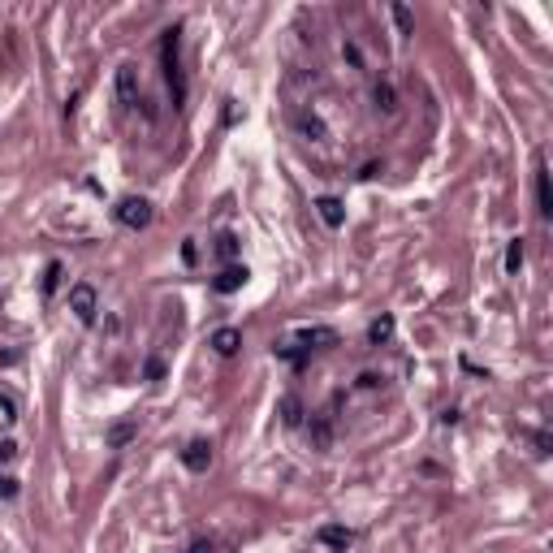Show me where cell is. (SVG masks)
<instances>
[{
	"instance_id": "obj_1",
	"label": "cell",
	"mask_w": 553,
	"mask_h": 553,
	"mask_svg": "<svg viewBox=\"0 0 553 553\" xmlns=\"http://www.w3.org/2000/svg\"><path fill=\"white\" fill-rule=\"evenodd\" d=\"M160 65H164V82H169V100L173 108L186 104V74H182V31L169 26L160 35Z\"/></svg>"
},
{
	"instance_id": "obj_2",
	"label": "cell",
	"mask_w": 553,
	"mask_h": 553,
	"mask_svg": "<svg viewBox=\"0 0 553 553\" xmlns=\"http://www.w3.org/2000/svg\"><path fill=\"white\" fill-rule=\"evenodd\" d=\"M113 216L122 220L126 230H147V225H151V203L139 199V195H130V199H122V203L113 208Z\"/></svg>"
},
{
	"instance_id": "obj_3",
	"label": "cell",
	"mask_w": 553,
	"mask_h": 553,
	"mask_svg": "<svg viewBox=\"0 0 553 553\" xmlns=\"http://www.w3.org/2000/svg\"><path fill=\"white\" fill-rule=\"evenodd\" d=\"M70 311H74L82 324H95V311H100V303H95V290H91L87 281H78V286L70 290Z\"/></svg>"
},
{
	"instance_id": "obj_4",
	"label": "cell",
	"mask_w": 553,
	"mask_h": 553,
	"mask_svg": "<svg viewBox=\"0 0 553 553\" xmlns=\"http://www.w3.org/2000/svg\"><path fill=\"white\" fill-rule=\"evenodd\" d=\"M247 276H251V272H247V264H225V268H220V272L212 276V290H216V294H234V290H242V286H247Z\"/></svg>"
},
{
	"instance_id": "obj_5",
	"label": "cell",
	"mask_w": 553,
	"mask_h": 553,
	"mask_svg": "<svg viewBox=\"0 0 553 553\" xmlns=\"http://www.w3.org/2000/svg\"><path fill=\"white\" fill-rule=\"evenodd\" d=\"M536 212L553 216V195H549V164L544 156H536Z\"/></svg>"
},
{
	"instance_id": "obj_6",
	"label": "cell",
	"mask_w": 553,
	"mask_h": 553,
	"mask_svg": "<svg viewBox=\"0 0 553 553\" xmlns=\"http://www.w3.org/2000/svg\"><path fill=\"white\" fill-rule=\"evenodd\" d=\"M316 212H320V220H324L328 230H342V220H346L342 199H333V195H320V199H316Z\"/></svg>"
},
{
	"instance_id": "obj_7",
	"label": "cell",
	"mask_w": 553,
	"mask_h": 553,
	"mask_svg": "<svg viewBox=\"0 0 553 553\" xmlns=\"http://www.w3.org/2000/svg\"><path fill=\"white\" fill-rule=\"evenodd\" d=\"M182 463H186V471H208L212 467V446L208 441H190L182 450Z\"/></svg>"
},
{
	"instance_id": "obj_8",
	"label": "cell",
	"mask_w": 553,
	"mask_h": 553,
	"mask_svg": "<svg viewBox=\"0 0 553 553\" xmlns=\"http://www.w3.org/2000/svg\"><path fill=\"white\" fill-rule=\"evenodd\" d=\"M117 100L122 104H139V74H134V65H117Z\"/></svg>"
},
{
	"instance_id": "obj_9",
	"label": "cell",
	"mask_w": 553,
	"mask_h": 553,
	"mask_svg": "<svg viewBox=\"0 0 553 553\" xmlns=\"http://www.w3.org/2000/svg\"><path fill=\"white\" fill-rule=\"evenodd\" d=\"M316 536H320V544H333V549H346V544H355V532H350V527H342V523H324Z\"/></svg>"
},
{
	"instance_id": "obj_10",
	"label": "cell",
	"mask_w": 553,
	"mask_h": 553,
	"mask_svg": "<svg viewBox=\"0 0 553 553\" xmlns=\"http://www.w3.org/2000/svg\"><path fill=\"white\" fill-rule=\"evenodd\" d=\"M307 432H311V446L316 450H328V441H333V415H316Z\"/></svg>"
},
{
	"instance_id": "obj_11",
	"label": "cell",
	"mask_w": 553,
	"mask_h": 553,
	"mask_svg": "<svg viewBox=\"0 0 553 553\" xmlns=\"http://www.w3.org/2000/svg\"><path fill=\"white\" fill-rule=\"evenodd\" d=\"M212 346H216V355H234V350L242 346V333H238V328H216V333H212Z\"/></svg>"
},
{
	"instance_id": "obj_12",
	"label": "cell",
	"mask_w": 553,
	"mask_h": 553,
	"mask_svg": "<svg viewBox=\"0 0 553 553\" xmlns=\"http://www.w3.org/2000/svg\"><path fill=\"white\" fill-rule=\"evenodd\" d=\"M394 338V316H380V320H372V328H367V342L372 346H380V342H390Z\"/></svg>"
},
{
	"instance_id": "obj_13",
	"label": "cell",
	"mask_w": 553,
	"mask_h": 553,
	"mask_svg": "<svg viewBox=\"0 0 553 553\" xmlns=\"http://www.w3.org/2000/svg\"><path fill=\"white\" fill-rule=\"evenodd\" d=\"M281 424H286V428H299V424H303V402H299L294 394L281 398Z\"/></svg>"
},
{
	"instance_id": "obj_14",
	"label": "cell",
	"mask_w": 553,
	"mask_h": 553,
	"mask_svg": "<svg viewBox=\"0 0 553 553\" xmlns=\"http://www.w3.org/2000/svg\"><path fill=\"white\" fill-rule=\"evenodd\" d=\"M299 342H303V346H333L338 333H333V328H303Z\"/></svg>"
},
{
	"instance_id": "obj_15",
	"label": "cell",
	"mask_w": 553,
	"mask_h": 553,
	"mask_svg": "<svg viewBox=\"0 0 553 553\" xmlns=\"http://www.w3.org/2000/svg\"><path fill=\"white\" fill-rule=\"evenodd\" d=\"M372 100H376L380 113H394V108H398V95H394L390 82H376V87H372Z\"/></svg>"
},
{
	"instance_id": "obj_16",
	"label": "cell",
	"mask_w": 553,
	"mask_h": 553,
	"mask_svg": "<svg viewBox=\"0 0 553 553\" xmlns=\"http://www.w3.org/2000/svg\"><path fill=\"white\" fill-rule=\"evenodd\" d=\"M299 130H303L311 143H320V139H324V122H320L316 113H303V117H299Z\"/></svg>"
},
{
	"instance_id": "obj_17",
	"label": "cell",
	"mask_w": 553,
	"mask_h": 553,
	"mask_svg": "<svg viewBox=\"0 0 553 553\" xmlns=\"http://www.w3.org/2000/svg\"><path fill=\"white\" fill-rule=\"evenodd\" d=\"M390 14H394V22H398V35H415V18H411L407 5H394Z\"/></svg>"
},
{
	"instance_id": "obj_18",
	"label": "cell",
	"mask_w": 553,
	"mask_h": 553,
	"mask_svg": "<svg viewBox=\"0 0 553 553\" xmlns=\"http://www.w3.org/2000/svg\"><path fill=\"white\" fill-rule=\"evenodd\" d=\"M523 268V238H510L506 247V272H519Z\"/></svg>"
},
{
	"instance_id": "obj_19",
	"label": "cell",
	"mask_w": 553,
	"mask_h": 553,
	"mask_svg": "<svg viewBox=\"0 0 553 553\" xmlns=\"http://www.w3.org/2000/svg\"><path fill=\"white\" fill-rule=\"evenodd\" d=\"M216 255H220V259H234V255H238V238H234V234H220V238H216Z\"/></svg>"
},
{
	"instance_id": "obj_20",
	"label": "cell",
	"mask_w": 553,
	"mask_h": 553,
	"mask_svg": "<svg viewBox=\"0 0 553 553\" xmlns=\"http://www.w3.org/2000/svg\"><path fill=\"white\" fill-rule=\"evenodd\" d=\"M57 281H61V264H57V259H52V264L43 268V299H48L52 290H57Z\"/></svg>"
},
{
	"instance_id": "obj_21",
	"label": "cell",
	"mask_w": 553,
	"mask_h": 553,
	"mask_svg": "<svg viewBox=\"0 0 553 553\" xmlns=\"http://www.w3.org/2000/svg\"><path fill=\"white\" fill-rule=\"evenodd\" d=\"M130 436H134V424H117L113 432H108V441H113V446H126Z\"/></svg>"
},
{
	"instance_id": "obj_22",
	"label": "cell",
	"mask_w": 553,
	"mask_h": 553,
	"mask_svg": "<svg viewBox=\"0 0 553 553\" xmlns=\"http://www.w3.org/2000/svg\"><path fill=\"white\" fill-rule=\"evenodd\" d=\"M0 497H18V480H9V476H0Z\"/></svg>"
},
{
	"instance_id": "obj_23",
	"label": "cell",
	"mask_w": 553,
	"mask_h": 553,
	"mask_svg": "<svg viewBox=\"0 0 553 553\" xmlns=\"http://www.w3.org/2000/svg\"><path fill=\"white\" fill-rule=\"evenodd\" d=\"M532 446H536V454L544 458V454H549V432H536V436H532Z\"/></svg>"
},
{
	"instance_id": "obj_24",
	"label": "cell",
	"mask_w": 553,
	"mask_h": 553,
	"mask_svg": "<svg viewBox=\"0 0 553 553\" xmlns=\"http://www.w3.org/2000/svg\"><path fill=\"white\" fill-rule=\"evenodd\" d=\"M164 376V363L160 359H147V380H160Z\"/></svg>"
},
{
	"instance_id": "obj_25",
	"label": "cell",
	"mask_w": 553,
	"mask_h": 553,
	"mask_svg": "<svg viewBox=\"0 0 553 553\" xmlns=\"http://www.w3.org/2000/svg\"><path fill=\"white\" fill-rule=\"evenodd\" d=\"M18 454V446H14V441H0V463H5V458H14Z\"/></svg>"
},
{
	"instance_id": "obj_26",
	"label": "cell",
	"mask_w": 553,
	"mask_h": 553,
	"mask_svg": "<svg viewBox=\"0 0 553 553\" xmlns=\"http://www.w3.org/2000/svg\"><path fill=\"white\" fill-rule=\"evenodd\" d=\"M342 57H346L350 65H359V48H355V43H346V48H342Z\"/></svg>"
},
{
	"instance_id": "obj_27",
	"label": "cell",
	"mask_w": 553,
	"mask_h": 553,
	"mask_svg": "<svg viewBox=\"0 0 553 553\" xmlns=\"http://www.w3.org/2000/svg\"><path fill=\"white\" fill-rule=\"evenodd\" d=\"M359 385H363V390H376V385H380V376H372V372H363V376H359Z\"/></svg>"
},
{
	"instance_id": "obj_28",
	"label": "cell",
	"mask_w": 553,
	"mask_h": 553,
	"mask_svg": "<svg viewBox=\"0 0 553 553\" xmlns=\"http://www.w3.org/2000/svg\"><path fill=\"white\" fill-rule=\"evenodd\" d=\"M186 553H212V544H208V540H195V544H190Z\"/></svg>"
}]
</instances>
